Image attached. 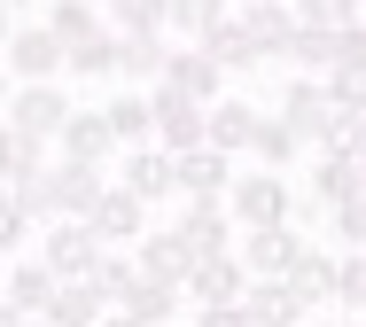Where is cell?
<instances>
[{
    "label": "cell",
    "instance_id": "6da1fadb",
    "mask_svg": "<svg viewBox=\"0 0 366 327\" xmlns=\"http://www.w3.org/2000/svg\"><path fill=\"white\" fill-rule=\"evenodd\" d=\"M226 211H234V226L242 234H265V226H289V211H296V195H289V179L281 171H242L234 187H226Z\"/></svg>",
    "mask_w": 366,
    "mask_h": 327
},
{
    "label": "cell",
    "instance_id": "7a4b0ae2",
    "mask_svg": "<svg viewBox=\"0 0 366 327\" xmlns=\"http://www.w3.org/2000/svg\"><path fill=\"white\" fill-rule=\"evenodd\" d=\"M0 63H8V79H16V86H55L63 71H71V47H63L47 24H16V39H8Z\"/></svg>",
    "mask_w": 366,
    "mask_h": 327
},
{
    "label": "cell",
    "instance_id": "3957f363",
    "mask_svg": "<svg viewBox=\"0 0 366 327\" xmlns=\"http://www.w3.org/2000/svg\"><path fill=\"white\" fill-rule=\"evenodd\" d=\"M148 101H156V149H172V156L211 149V109H203V101L172 94V86H148Z\"/></svg>",
    "mask_w": 366,
    "mask_h": 327
},
{
    "label": "cell",
    "instance_id": "277c9868",
    "mask_svg": "<svg viewBox=\"0 0 366 327\" xmlns=\"http://www.w3.org/2000/svg\"><path fill=\"white\" fill-rule=\"evenodd\" d=\"M281 117L304 149H327L335 141V101H327V79H289L281 86Z\"/></svg>",
    "mask_w": 366,
    "mask_h": 327
},
{
    "label": "cell",
    "instance_id": "5b68a950",
    "mask_svg": "<svg viewBox=\"0 0 366 327\" xmlns=\"http://www.w3.org/2000/svg\"><path fill=\"white\" fill-rule=\"evenodd\" d=\"M39 257L55 265V281H86V273L102 265V234H94L86 218H55V226L39 234Z\"/></svg>",
    "mask_w": 366,
    "mask_h": 327
},
{
    "label": "cell",
    "instance_id": "8992f818",
    "mask_svg": "<svg viewBox=\"0 0 366 327\" xmlns=\"http://www.w3.org/2000/svg\"><path fill=\"white\" fill-rule=\"evenodd\" d=\"M71 117H78V101L63 86H16V101H8V125L16 133H39V141H63Z\"/></svg>",
    "mask_w": 366,
    "mask_h": 327
},
{
    "label": "cell",
    "instance_id": "52a82bcc",
    "mask_svg": "<svg viewBox=\"0 0 366 327\" xmlns=\"http://www.w3.org/2000/svg\"><path fill=\"white\" fill-rule=\"evenodd\" d=\"M117 187H133L148 211H156V203H179V156H172V149H125Z\"/></svg>",
    "mask_w": 366,
    "mask_h": 327
},
{
    "label": "cell",
    "instance_id": "ba28073f",
    "mask_svg": "<svg viewBox=\"0 0 366 327\" xmlns=\"http://www.w3.org/2000/svg\"><path fill=\"white\" fill-rule=\"evenodd\" d=\"M86 226L102 234V249H141V242H148V203L133 195V187H109V195L94 203Z\"/></svg>",
    "mask_w": 366,
    "mask_h": 327
},
{
    "label": "cell",
    "instance_id": "9c48e42d",
    "mask_svg": "<svg viewBox=\"0 0 366 327\" xmlns=\"http://www.w3.org/2000/svg\"><path fill=\"white\" fill-rule=\"evenodd\" d=\"M133 257H141L148 281H164V288H187V281H195V265H203V257H195V242H187L179 226H148V242L133 249Z\"/></svg>",
    "mask_w": 366,
    "mask_h": 327
},
{
    "label": "cell",
    "instance_id": "30bf717a",
    "mask_svg": "<svg viewBox=\"0 0 366 327\" xmlns=\"http://www.w3.org/2000/svg\"><path fill=\"white\" fill-rule=\"evenodd\" d=\"M55 288H63V281H55L47 257H8V273H0V304H16L24 320H39V312L55 304Z\"/></svg>",
    "mask_w": 366,
    "mask_h": 327
},
{
    "label": "cell",
    "instance_id": "8fae6325",
    "mask_svg": "<svg viewBox=\"0 0 366 327\" xmlns=\"http://www.w3.org/2000/svg\"><path fill=\"white\" fill-rule=\"evenodd\" d=\"M156 86H172V94H187V101H203V109H211L219 94H234V79H226L203 47H172V63H164V79H156Z\"/></svg>",
    "mask_w": 366,
    "mask_h": 327
},
{
    "label": "cell",
    "instance_id": "7c38bea8",
    "mask_svg": "<svg viewBox=\"0 0 366 327\" xmlns=\"http://www.w3.org/2000/svg\"><path fill=\"white\" fill-rule=\"evenodd\" d=\"M179 234L195 242V257H234V211H226V195H211V203L179 195Z\"/></svg>",
    "mask_w": 366,
    "mask_h": 327
},
{
    "label": "cell",
    "instance_id": "4fadbf2b",
    "mask_svg": "<svg viewBox=\"0 0 366 327\" xmlns=\"http://www.w3.org/2000/svg\"><path fill=\"white\" fill-rule=\"evenodd\" d=\"M55 141H39V133H16V125H0V187L8 195H24V187H39L55 164H47Z\"/></svg>",
    "mask_w": 366,
    "mask_h": 327
},
{
    "label": "cell",
    "instance_id": "5bb4252c",
    "mask_svg": "<svg viewBox=\"0 0 366 327\" xmlns=\"http://www.w3.org/2000/svg\"><path fill=\"white\" fill-rule=\"evenodd\" d=\"M47 187H55V211H63V218H94V203L109 195L102 164H71V156H55V171H47Z\"/></svg>",
    "mask_w": 366,
    "mask_h": 327
},
{
    "label": "cell",
    "instance_id": "9a60e30c",
    "mask_svg": "<svg viewBox=\"0 0 366 327\" xmlns=\"http://www.w3.org/2000/svg\"><path fill=\"white\" fill-rule=\"evenodd\" d=\"M164 63H172L164 31H117V86H156Z\"/></svg>",
    "mask_w": 366,
    "mask_h": 327
},
{
    "label": "cell",
    "instance_id": "2e32d148",
    "mask_svg": "<svg viewBox=\"0 0 366 327\" xmlns=\"http://www.w3.org/2000/svg\"><path fill=\"white\" fill-rule=\"evenodd\" d=\"M304 257V242H296L289 226H265V234H242V273L249 281H289V265Z\"/></svg>",
    "mask_w": 366,
    "mask_h": 327
},
{
    "label": "cell",
    "instance_id": "e0dca14e",
    "mask_svg": "<svg viewBox=\"0 0 366 327\" xmlns=\"http://www.w3.org/2000/svg\"><path fill=\"white\" fill-rule=\"evenodd\" d=\"M234 24L249 31V47H257V55H281V47L296 39V8H289V0H242V8H234Z\"/></svg>",
    "mask_w": 366,
    "mask_h": 327
},
{
    "label": "cell",
    "instance_id": "ac0fdd59",
    "mask_svg": "<svg viewBox=\"0 0 366 327\" xmlns=\"http://www.w3.org/2000/svg\"><path fill=\"white\" fill-rule=\"evenodd\" d=\"M187 296L211 312V304H242L249 296V273H242V257H203L195 265V281H187Z\"/></svg>",
    "mask_w": 366,
    "mask_h": 327
},
{
    "label": "cell",
    "instance_id": "d6986e66",
    "mask_svg": "<svg viewBox=\"0 0 366 327\" xmlns=\"http://www.w3.org/2000/svg\"><path fill=\"white\" fill-rule=\"evenodd\" d=\"M102 117H109L117 149H156V101H148V94H109Z\"/></svg>",
    "mask_w": 366,
    "mask_h": 327
},
{
    "label": "cell",
    "instance_id": "ffe728a7",
    "mask_svg": "<svg viewBox=\"0 0 366 327\" xmlns=\"http://www.w3.org/2000/svg\"><path fill=\"white\" fill-rule=\"evenodd\" d=\"M63 47H86V39H102L109 31V8H94V0H47V16H39Z\"/></svg>",
    "mask_w": 366,
    "mask_h": 327
},
{
    "label": "cell",
    "instance_id": "44dd1931",
    "mask_svg": "<svg viewBox=\"0 0 366 327\" xmlns=\"http://www.w3.org/2000/svg\"><path fill=\"white\" fill-rule=\"evenodd\" d=\"M242 171H234V156H219V149H195V156H179V195H195V203H211V195H226Z\"/></svg>",
    "mask_w": 366,
    "mask_h": 327
},
{
    "label": "cell",
    "instance_id": "7402d4cb",
    "mask_svg": "<svg viewBox=\"0 0 366 327\" xmlns=\"http://www.w3.org/2000/svg\"><path fill=\"white\" fill-rule=\"evenodd\" d=\"M39 320H55V327H102V320H109V296H102L94 281H63L55 304H47Z\"/></svg>",
    "mask_w": 366,
    "mask_h": 327
},
{
    "label": "cell",
    "instance_id": "603a6c76",
    "mask_svg": "<svg viewBox=\"0 0 366 327\" xmlns=\"http://www.w3.org/2000/svg\"><path fill=\"white\" fill-rule=\"evenodd\" d=\"M249 141H257V109H249L242 94H219V101H211V149L234 156V149H249Z\"/></svg>",
    "mask_w": 366,
    "mask_h": 327
},
{
    "label": "cell",
    "instance_id": "cb8c5ba5",
    "mask_svg": "<svg viewBox=\"0 0 366 327\" xmlns=\"http://www.w3.org/2000/svg\"><path fill=\"white\" fill-rule=\"evenodd\" d=\"M55 149H63L71 164H102L109 149H117V133H109V117H102V109H78L71 125H63V141H55Z\"/></svg>",
    "mask_w": 366,
    "mask_h": 327
},
{
    "label": "cell",
    "instance_id": "d4e9b609",
    "mask_svg": "<svg viewBox=\"0 0 366 327\" xmlns=\"http://www.w3.org/2000/svg\"><path fill=\"white\" fill-rule=\"evenodd\" d=\"M86 281H94V288H102V296H109V312H125V296H133V288H141L148 273H141V257H133V249H102V265H94V273H86Z\"/></svg>",
    "mask_w": 366,
    "mask_h": 327
},
{
    "label": "cell",
    "instance_id": "484cf974",
    "mask_svg": "<svg viewBox=\"0 0 366 327\" xmlns=\"http://www.w3.org/2000/svg\"><path fill=\"white\" fill-rule=\"evenodd\" d=\"M281 63H289L296 79H327V71H335V31H312V24H296V39L281 47Z\"/></svg>",
    "mask_w": 366,
    "mask_h": 327
},
{
    "label": "cell",
    "instance_id": "4316f807",
    "mask_svg": "<svg viewBox=\"0 0 366 327\" xmlns=\"http://www.w3.org/2000/svg\"><path fill=\"white\" fill-rule=\"evenodd\" d=\"M312 195L335 211V203H351V195H366V164H351V156H320L312 164Z\"/></svg>",
    "mask_w": 366,
    "mask_h": 327
},
{
    "label": "cell",
    "instance_id": "83f0119b",
    "mask_svg": "<svg viewBox=\"0 0 366 327\" xmlns=\"http://www.w3.org/2000/svg\"><path fill=\"white\" fill-rule=\"evenodd\" d=\"M249 327H304V304H296L281 281H249Z\"/></svg>",
    "mask_w": 366,
    "mask_h": 327
},
{
    "label": "cell",
    "instance_id": "f1b7e54d",
    "mask_svg": "<svg viewBox=\"0 0 366 327\" xmlns=\"http://www.w3.org/2000/svg\"><path fill=\"white\" fill-rule=\"evenodd\" d=\"M281 288H289L296 304H327V296H335V257H320V249H304V257L289 265V281H281Z\"/></svg>",
    "mask_w": 366,
    "mask_h": 327
},
{
    "label": "cell",
    "instance_id": "f546056e",
    "mask_svg": "<svg viewBox=\"0 0 366 327\" xmlns=\"http://www.w3.org/2000/svg\"><path fill=\"white\" fill-rule=\"evenodd\" d=\"M195 47H203V55H211V63H219L226 79H234V71H249V63H257V47H249V31H242V24H234V16H226V24H211V31H203V39H195Z\"/></svg>",
    "mask_w": 366,
    "mask_h": 327
},
{
    "label": "cell",
    "instance_id": "4dcf8cb0",
    "mask_svg": "<svg viewBox=\"0 0 366 327\" xmlns=\"http://www.w3.org/2000/svg\"><path fill=\"white\" fill-rule=\"evenodd\" d=\"M249 156L265 164V171H289V164L304 156V141L289 133V117H281V109H273V117H257V141H249Z\"/></svg>",
    "mask_w": 366,
    "mask_h": 327
},
{
    "label": "cell",
    "instance_id": "1f68e13d",
    "mask_svg": "<svg viewBox=\"0 0 366 327\" xmlns=\"http://www.w3.org/2000/svg\"><path fill=\"white\" fill-rule=\"evenodd\" d=\"M125 312L141 327H179V288H164V281H141L133 296H125Z\"/></svg>",
    "mask_w": 366,
    "mask_h": 327
},
{
    "label": "cell",
    "instance_id": "d6a6232c",
    "mask_svg": "<svg viewBox=\"0 0 366 327\" xmlns=\"http://www.w3.org/2000/svg\"><path fill=\"white\" fill-rule=\"evenodd\" d=\"M226 16H234L226 0H172V31H179V47H195V39H203L211 24H226Z\"/></svg>",
    "mask_w": 366,
    "mask_h": 327
},
{
    "label": "cell",
    "instance_id": "836d02e7",
    "mask_svg": "<svg viewBox=\"0 0 366 327\" xmlns=\"http://www.w3.org/2000/svg\"><path fill=\"white\" fill-rule=\"evenodd\" d=\"M109 31H172V0H109Z\"/></svg>",
    "mask_w": 366,
    "mask_h": 327
},
{
    "label": "cell",
    "instance_id": "e575fe53",
    "mask_svg": "<svg viewBox=\"0 0 366 327\" xmlns=\"http://www.w3.org/2000/svg\"><path fill=\"white\" fill-rule=\"evenodd\" d=\"M335 304H343L351 320H366V249L335 257Z\"/></svg>",
    "mask_w": 366,
    "mask_h": 327
},
{
    "label": "cell",
    "instance_id": "d590c367",
    "mask_svg": "<svg viewBox=\"0 0 366 327\" xmlns=\"http://www.w3.org/2000/svg\"><path fill=\"white\" fill-rule=\"evenodd\" d=\"M71 79H117V31H102V39L71 47Z\"/></svg>",
    "mask_w": 366,
    "mask_h": 327
},
{
    "label": "cell",
    "instance_id": "8d00e7d4",
    "mask_svg": "<svg viewBox=\"0 0 366 327\" xmlns=\"http://www.w3.org/2000/svg\"><path fill=\"white\" fill-rule=\"evenodd\" d=\"M327 101H335V117L366 125V71H327Z\"/></svg>",
    "mask_w": 366,
    "mask_h": 327
},
{
    "label": "cell",
    "instance_id": "74e56055",
    "mask_svg": "<svg viewBox=\"0 0 366 327\" xmlns=\"http://www.w3.org/2000/svg\"><path fill=\"white\" fill-rule=\"evenodd\" d=\"M296 24H312V31H343L351 16H359V0H289Z\"/></svg>",
    "mask_w": 366,
    "mask_h": 327
},
{
    "label": "cell",
    "instance_id": "f35d334b",
    "mask_svg": "<svg viewBox=\"0 0 366 327\" xmlns=\"http://www.w3.org/2000/svg\"><path fill=\"white\" fill-rule=\"evenodd\" d=\"M24 242H31V218H24L16 195L0 187V257H24Z\"/></svg>",
    "mask_w": 366,
    "mask_h": 327
},
{
    "label": "cell",
    "instance_id": "ab89813d",
    "mask_svg": "<svg viewBox=\"0 0 366 327\" xmlns=\"http://www.w3.org/2000/svg\"><path fill=\"white\" fill-rule=\"evenodd\" d=\"M335 71H366V16H351L335 31Z\"/></svg>",
    "mask_w": 366,
    "mask_h": 327
},
{
    "label": "cell",
    "instance_id": "60d3db41",
    "mask_svg": "<svg viewBox=\"0 0 366 327\" xmlns=\"http://www.w3.org/2000/svg\"><path fill=\"white\" fill-rule=\"evenodd\" d=\"M335 234H343V249H366V195L335 203Z\"/></svg>",
    "mask_w": 366,
    "mask_h": 327
},
{
    "label": "cell",
    "instance_id": "b9f144b4",
    "mask_svg": "<svg viewBox=\"0 0 366 327\" xmlns=\"http://www.w3.org/2000/svg\"><path fill=\"white\" fill-rule=\"evenodd\" d=\"M195 327H249V304H211Z\"/></svg>",
    "mask_w": 366,
    "mask_h": 327
},
{
    "label": "cell",
    "instance_id": "7bdbcfd3",
    "mask_svg": "<svg viewBox=\"0 0 366 327\" xmlns=\"http://www.w3.org/2000/svg\"><path fill=\"white\" fill-rule=\"evenodd\" d=\"M8 39H16V8H0V55H8Z\"/></svg>",
    "mask_w": 366,
    "mask_h": 327
},
{
    "label": "cell",
    "instance_id": "ee69618b",
    "mask_svg": "<svg viewBox=\"0 0 366 327\" xmlns=\"http://www.w3.org/2000/svg\"><path fill=\"white\" fill-rule=\"evenodd\" d=\"M8 101H16V79H8V63H0V117H8Z\"/></svg>",
    "mask_w": 366,
    "mask_h": 327
},
{
    "label": "cell",
    "instance_id": "f6af8a7d",
    "mask_svg": "<svg viewBox=\"0 0 366 327\" xmlns=\"http://www.w3.org/2000/svg\"><path fill=\"white\" fill-rule=\"evenodd\" d=\"M0 327H31V320H24V312H16V304H0Z\"/></svg>",
    "mask_w": 366,
    "mask_h": 327
},
{
    "label": "cell",
    "instance_id": "bcb514c9",
    "mask_svg": "<svg viewBox=\"0 0 366 327\" xmlns=\"http://www.w3.org/2000/svg\"><path fill=\"white\" fill-rule=\"evenodd\" d=\"M0 8H16V16H31V8H47V0H0Z\"/></svg>",
    "mask_w": 366,
    "mask_h": 327
},
{
    "label": "cell",
    "instance_id": "7dc6e473",
    "mask_svg": "<svg viewBox=\"0 0 366 327\" xmlns=\"http://www.w3.org/2000/svg\"><path fill=\"white\" fill-rule=\"evenodd\" d=\"M102 327H141V320H133V312H109V320H102Z\"/></svg>",
    "mask_w": 366,
    "mask_h": 327
},
{
    "label": "cell",
    "instance_id": "c3c4849f",
    "mask_svg": "<svg viewBox=\"0 0 366 327\" xmlns=\"http://www.w3.org/2000/svg\"><path fill=\"white\" fill-rule=\"evenodd\" d=\"M335 327H366V320H335Z\"/></svg>",
    "mask_w": 366,
    "mask_h": 327
},
{
    "label": "cell",
    "instance_id": "681fc988",
    "mask_svg": "<svg viewBox=\"0 0 366 327\" xmlns=\"http://www.w3.org/2000/svg\"><path fill=\"white\" fill-rule=\"evenodd\" d=\"M31 327H55V320H31Z\"/></svg>",
    "mask_w": 366,
    "mask_h": 327
},
{
    "label": "cell",
    "instance_id": "f907efd6",
    "mask_svg": "<svg viewBox=\"0 0 366 327\" xmlns=\"http://www.w3.org/2000/svg\"><path fill=\"white\" fill-rule=\"evenodd\" d=\"M94 8H109V0H94Z\"/></svg>",
    "mask_w": 366,
    "mask_h": 327
},
{
    "label": "cell",
    "instance_id": "816d5d0a",
    "mask_svg": "<svg viewBox=\"0 0 366 327\" xmlns=\"http://www.w3.org/2000/svg\"><path fill=\"white\" fill-rule=\"evenodd\" d=\"M359 16H366V0H359Z\"/></svg>",
    "mask_w": 366,
    "mask_h": 327
}]
</instances>
